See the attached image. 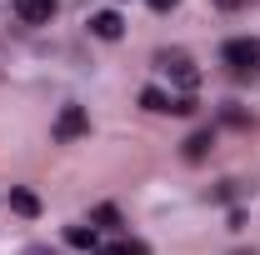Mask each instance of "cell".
<instances>
[{"label": "cell", "mask_w": 260, "mask_h": 255, "mask_svg": "<svg viewBox=\"0 0 260 255\" xmlns=\"http://www.w3.org/2000/svg\"><path fill=\"white\" fill-rule=\"evenodd\" d=\"M225 65L235 70V75H255V70H260V40H250V35L230 40V45H225Z\"/></svg>", "instance_id": "cell-2"}, {"label": "cell", "mask_w": 260, "mask_h": 255, "mask_svg": "<svg viewBox=\"0 0 260 255\" xmlns=\"http://www.w3.org/2000/svg\"><path fill=\"white\" fill-rule=\"evenodd\" d=\"M150 5H155V10H170V5H175V0H150Z\"/></svg>", "instance_id": "cell-13"}, {"label": "cell", "mask_w": 260, "mask_h": 255, "mask_svg": "<svg viewBox=\"0 0 260 255\" xmlns=\"http://www.w3.org/2000/svg\"><path fill=\"white\" fill-rule=\"evenodd\" d=\"M25 255H50V250H40V245H35V250H25Z\"/></svg>", "instance_id": "cell-14"}, {"label": "cell", "mask_w": 260, "mask_h": 255, "mask_svg": "<svg viewBox=\"0 0 260 255\" xmlns=\"http://www.w3.org/2000/svg\"><path fill=\"white\" fill-rule=\"evenodd\" d=\"M95 220L105 225V230H115V210H110V205H100V210H95Z\"/></svg>", "instance_id": "cell-11"}, {"label": "cell", "mask_w": 260, "mask_h": 255, "mask_svg": "<svg viewBox=\"0 0 260 255\" xmlns=\"http://www.w3.org/2000/svg\"><path fill=\"white\" fill-rule=\"evenodd\" d=\"M90 130V115H85V105H65L60 120H55V140H80Z\"/></svg>", "instance_id": "cell-3"}, {"label": "cell", "mask_w": 260, "mask_h": 255, "mask_svg": "<svg viewBox=\"0 0 260 255\" xmlns=\"http://www.w3.org/2000/svg\"><path fill=\"white\" fill-rule=\"evenodd\" d=\"M110 255H150V250H145V240H115Z\"/></svg>", "instance_id": "cell-10"}, {"label": "cell", "mask_w": 260, "mask_h": 255, "mask_svg": "<svg viewBox=\"0 0 260 255\" xmlns=\"http://www.w3.org/2000/svg\"><path fill=\"white\" fill-rule=\"evenodd\" d=\"M140 105L155 110V115H165V110H170V95H165L160 85H145V90H140Z\"/></svg>", "instance_id": "cell-9"}, {"label": "cell", "mask_w": 260, "mask_h": 255, "mask_svg": "<svg viewBox=\"0 0 260 255\" xmlns=\"http://www.w3.org/2000/svg\"><path fill=\"white\" fill-rule=\"evenodd\" d=\"M90 30H95L100 40H120V35H125V20H120L115 10H100V15H90Z\"/></svg>", "instance_id": "cell-4"}, {"label": "cell", "mask_w": 260, "mask_h": 255, "mask_svg": "<svg viewBox=\"0 0 260 255\" xmlns=\"http://www.w3.org/2000/svg\"><path fill=\"white\" fill-rule=\"evenodd\" d=\"M210 145H215V135H210V130H195L190 140H185V160H205Z\"/></svg>", "instance_id": "cell-7"}, {"label": "cell", "mask_w": 260, "mask_h": 255, "mask_svg": "<svg viewBox=\"0 0 260 255\" xmlns=\"http://www.w3.org/2000/svg\"><path fill=\"white\" fill-rule=\"evenodd\" d=\"M215 5H225V10H240V5H245V0H215Z\"/></svg>", "instance_id": "cell-12"}, {"label": "cell", "mask_w": 260, "mask_h": 255, "mask_svg": "<svg viewBox=\"0 0 260 255\" xmlns=\"http://www.w3.org/2000/svg\"><path fill=\"white\" fill-rule=\"evenodd\" d=\"M10 210H15V215H25V220H30V215H40V200H35L30 190H20V185H15V190H10Z\"/></svg>", "instance_id": "cell-6"}, {"label": "cell", "mask_w": 260, "mask_h": 255, "mask_svg": "<svg viewBox=\"0 0 260 255\" xmlns=\"http://www.w3.org/2000/svg\"><path fill=\"white\" fill-rule=\"evenodd\" d=\"M15 10H20V20H25V25H40V20H50V15H55V0H15Z\"/></svg>", "instance_id": "cell-5"}, {"label": "cell", "mask_w": 260, "mask_h": 255, "mask_svg": "<svg viewBox=\"0 0 260 255\" xmlns=\"http://www.w3.org/2000/svg\"><path fill=\"white\" fill-rule=\"evenodd\" d=\"M65 240H70L75 250H95V225H70Z\"/></svg>", "instance_id": "cell-8"}, {"label": "cell", "mask_w": 260, "mask_h": 255, "mask_svg": "<svg viewBox=\"0 0 260 255\" xmlns=\"http://www.w3.org/2000/svg\"><path fill=\"white\" fill-rule=\"evenodd\" d=\"M155 65H160V70L180 85V90H195V85H200V70H195V60L185 55V50H160V55H155Z\"/></svg>", "instance_id": "cell-1"}]
</instances>
